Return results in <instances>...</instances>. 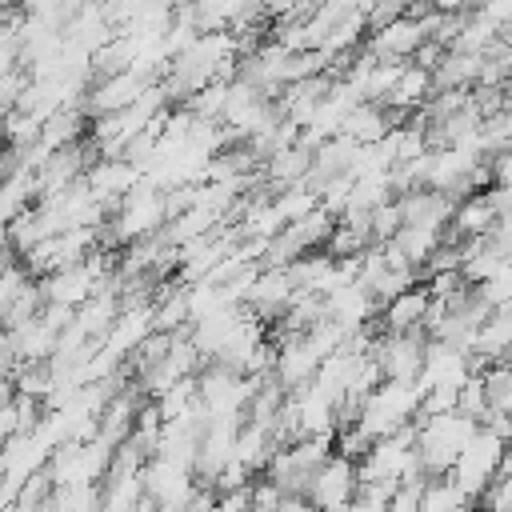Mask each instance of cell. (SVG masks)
Here are the masks:
<instances>
[{
    "mask_svg": "<svg viewBox=\"0 0 512 512\" xmlns=\"http://www.w3.org/2000/svg\"><path fill=\"white\" fill-rule=\"evenodd\" d=\"M352 460L340 456V452H328L324 464L312 468L308 484H304V496L312 508H348V496H352Z\"/></svg>",
    "mask_w": 512,
    "mask_h": 512,
    "instance_id": "cell-1",
    "label": "cell"
},
{
    "mask_svg": "<svg viewBox=\"0 0 512 512\" xmlns=\"http://www.w3.org/2000/svg\"><path fill=\"white\" fill-rule=\"evenodd\" d=\"M380 312V300L360 284V280H348L332 292H324V316L336 320L340 328H352V324H364Z\"/></svg>",
    "mask_w": 512,
    "mask_h": 512,
    "instance_id": "cell-2",
    "label": "cell"
},
{
    "mask_svg": "<svg viewBox=\"0 0 512 512\" xmlns=\"http://www.w3.org/2000/svg\"><path fill=\"white\" fill-rule=\"evenodd\" d=\"M396 204H400L404 224H420V228H432V232H440L452 216V200L436 188H408V192L396 196Z\"/></svg>",
    "mask_w": 512,
    "mask_h": 512,
    "instance_id": "cell-3",
    "label": "cell"
},
{
    "mask_svg": "<svg viewBox=\"0 0 512 512\" xmlns=\"http://www.w3.org/2000/svg\"><path fill=\"white\" fill-rule=\"evenodd\" d=\"M40 288H44V300H60V304H80V300H88L92 296V288H96V276L88 272V264L84 260H76V264H64V268H56V272H48V276H40Z\"/></svg>",
    "mask_w": 512,
    "mask_h": 512,
    "instance_id": "cell-4",
    "label": "cell"
},
{
    "mask_svg": "<svg viewBox=\"0 0 512 512\" xmlns=\"http://www.w3.org/2000/svg\"><path fill=\"white\" fill-rule=\"evenodd\" d=\"M84 180H88V188H92L96 200H100V196H124V192L140 180V168L128 164L124 156H120V160H96V164L84 168Z\"/></svg>",
    "mask_w": 512,
    "mask_h": 512,
    "instance_id": "cell-5",
    "label": "cell"
},
{
    "mask_svg": "<svg viewBox=\"0 0 512 512\" xmlns=\"http://www.w3.org/2000/svg\"><path fill=\"white\" fill-rule=\"evenodd\" d=\"M424 304H428V288L424 284H408L404 292H396L392 300L380 304V324L384 328H412V324H420Z\"/></svg>",
    "mask_w": 512,
    "mask_h": 512,
    "instance_id": "cell-6",
    "label": "cell"
},
{
    "mask_svg": "<svg viewBox=\"0 0 512 512\" xmlns=\"http://www.w3.org/2000/svg\"><path fill=\"white\" fill-rule=\"evenodd\" d=\"M88 132V116L80 112V108H56V112H48L44 120H40V144L52 152V148H60V144H68V140H80Z\"/></svg>",
    "mask_w": 512,
    "mask_h": 512,
    "instance_id": "cell-7",
    "label": "cell"
},
{
    "mask_svg": "<svg viewBox=\"0 0 512 512\" xmlns=\"http://www.w3.org/2000/svg\"><path fill=\"white\" fill-rule=\"evenodd\" d=\"M420 508H424V512H464V508H472V500L464 496V488L456 484V476L444 472V476H428V480H424V488H420Z\"/></svg>",
    "mask_w": 512,
    "mask_h": 512,
    "instance_id": "cell-8",
    "label": "cell"
},
{
    "mask_svg": "<svg viewBox=\"0 0 512 512\" xmlns=\"http://www.w3.org/2000/svg\"><path fill=\"white\" fill-rule=\"evenodd\" d=\"M340 132L352 136L356 144H372V140H380V136L388 132V128H384V116H380V104H372V100H356V104L344 112Z\"/></svg>",
    "mask_w": 512,
    "mask_h": 512,
    "instance_id": "cell-9",
    "label": "cell"
},
{
    "mask_svg": "<svg viewBox=\"0 0 512 512\" xmlns=\"http://www.w3.org/2000/svg\"><path fill=\"white\" fill-rule=\"evenodd\" d=\"M308 160H312V156H308L300 144H284V148H276V152L260 164V172H264V180L288 188V184H296V180L308 172Z\"/></svg>",
    "mask_w": 512,
    "mask_h": 512,
    "instance_id": "cell-10",
    "label": "cell"
},
{
    "mask_svg": "<svg viewBox=\"0 0 512 512\" xmlns=\"http://www.w3.org/2000/svg\"><path fill=\"white\" fill-rule=\"evenodd\" d=\"M424 96H428V68H416L412 60H404L396 84L384 92L380 104H404V108H416Z\"/></svg>",
    "mask_w": 512,
    "mask_h": 512,
    "instance_id": "cell-11",
    "label": "cell"
},
{
    "mask_svg": "<svg viewBox=\"0 0 512 512\" xmlns=\"http://www.w3.org/2000/svg\"><path fill=\"white\" fill-rule=\"evenodd\" d=\"M392 244L404 252V260H408V264H420V260L440 244V232L420 228V224H400V228L392 232Z\"/></svg>",
    "mask_w": 512,
    "mask_h": 512,
    "instance_id": "cell-12",
    "label": "cell"
},
{
    "mask_svg": "<svg viewBox=\"0 0 512 512\" xmlns=\"http://www.w3.org/2000/svg\"><path fill=\"white\" fill-rule=\"evenodd\" d=\"M400 224H404V220H400L396 196H388V200H380V204L368 208V232H372V240H392V232H396Z\"/></svg>",
    "mask_w": 512,
    "mask_h": 512,
    "instance_id": "cell-13",
    "label": "cell"
},
{
    "mask_svg": "<svg viewBox=\"0 0 512 512\" xmlns=\"http://www.w3.org/2000/svg\"><path fill=\"white\" fill-rule=\"evenodd\" d=\"M248 488H252V500H248V508H276V504H280V488H276L268 476H260V472H256Z\"/></svg>",
    "mask_w": 512,
    "mask_h": 512,
    "instance_id": "cell-14",
    "label": "cell"
},
{
    "mask_svg": "<svg viewBox=\"0 0 512 512\" xmlns=\"http://www.w3.org/2000/svg\"><path fill=\"white\" fill-rule=\"evenodd\" d=\"M480 200L488 204V212H492V216H504V212L512 208V188H508V184H500V180H492V184H484V188H480Z\"/></svg>",
    "mask_w": 512,
    "mask_h": 512,
    "instance_id": "cell-15",
    "label": "cell"
},
{
    "mask_svg": "<svg viewBox=\"0 0 512 512\" xmlns=\"http://www.w3.org/2000/svg\"><path fill=\"white\" fill-rule=\"evenodd\" d=\"M420 488L424 484H396L392 496H388V508L392 512H416L420 508Z\"/></svg>",
    "mask_w": 512,
    "mask_h": 512,
    "instance_id": "cell-16",
    "label": "cell"
},
{
    "mask_svg": "<svg viewBox=\"0 0 512 512\" xmlns=\"http://www.w3.org/2000/svg\"><path fill=\"white\" fill-rule=\"evenodd\" d=\"M440 56H444V44H436V40H428V36H424V40L412 48V56H408V60H412L416 68H428V72H432V68L440 64Z\"/></svg>",
    "mask_w": 512,
    "mask_h": 512,
    "instance_id": "cell-17",
    "label": "cell"
},
{
    "mask_svg": "<svg viewBox=\"0 0 512 512\" xmlns=\"http://www.w3.org/2000/svg\"><path fill=\"white\" fill-rule=\"evenodd\" d=\"M0 176H4V172H0Z\"/></svg>",
    "mask_w": 512,
    "mask_h": 512,
    "instance_id": "cell-18",
    "label": "cell"
}]
</instances>
